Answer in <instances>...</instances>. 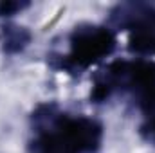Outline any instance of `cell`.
<instances>
[{
	"mask_svg": "<svg viewBox=\"0 0 155 153\" xmlns=\"http://www.w3.org/2000/svg\"><path fill=\"white\" fill-rule=\"evenodd\" d=\"M29 153H96L103 142V124L88 115L61 112L45 103L33 112Z\"/></svg>",
	"mask_w": 155,
	"mask_h": 153,
	"instance_id": "6da1fadb",
	"label": "cell"
},
{
	"mask_svg": "<svg viewBox=\"0 0 155 153\" xmlns=\"http://www.w3.org/2000/svg\"><path fill=\"white\" fill-rule=\"evenodd\" d=\"M33 40L29 29L16 25V24H5L0 27V43L5 54H18L24 52Z\"/></svg>",
	"mask_w": 155,
	"mask_h": 153,
	"instance_id": "5b68a950",
	"label": "cell"
},
{
	"mask_svg": "<svg viewBox=\"0 0 155 153\" xmlns=\"http://www.w3.org/2000/svg\"><path fill=\"white\" fill-rule=\"evenodd\" d=\"M29 7V2H0V16H15Z\"/></svg>",
	"mask_w": 155,
	"mask_h": 153,
	"instance_id": "8992f818",
	"label": "cell"
},
{
	"mask_svg": "<svg viewBox=\"0 0 155 153\" xmlns=\"http://www.w3.org/2000/svg\"><path fill=\"white\" fill-rule=\"evenodd\" d=\"M110 18L117 29L132 33L155 31V5L150 4H121L112 11Z\"/></svg>",
	"mask_w": 155,
	"mask_h": 153,
	"instance_id": "277c9868",
	"label": "cell"
},
{
	"mask_svg": "<svg viewBox=\"0 0 155 153\" xmlns=\"http://www.w3.org/2000/svg\"><path fill=\"white\" fill-rule=\"evenodd\" d=\"M67 43V52L58 58L54 67L76 76L112 56L117 49V36L108 25L81 24L69 34Z\"/></svg>",
	"mask_w": 155,
	"mask_h": 153,
	"instance_id": "3957f363",
	"label": "cell"
},
{
	"mask_svg": "<svg viewBox=\"0 0 155 153\" xmlns=\"http://www.w3.org/2000/svg\"><path fill=\"white\" fill-rule=\"evenodd\" d=\"M116 92H128L144 117H155V61L137 58L108 63L94 76L90 101L105 103Z\"/></svg>",
	"mask_w": 155,
	"mask_h": 153,
	"instance_id": "7a4b0ae2",
	"label": "cell"
},
{
	"mask_svg": "<svg viewBox=\"0 0 155 153\" xmlns=\"http://www.w3.org/2000/svg\"><path fill=\"white\" fill-rule=\"evenodd\" d=\"M139 133L144 141L155 146V117H144V122L139 126Z\"/></svg>",
	"mask_w": 155,
	"mask_h": 153,
	"instance_id": "52a82bcc",
	"label": "cell"
}]
</instances>
